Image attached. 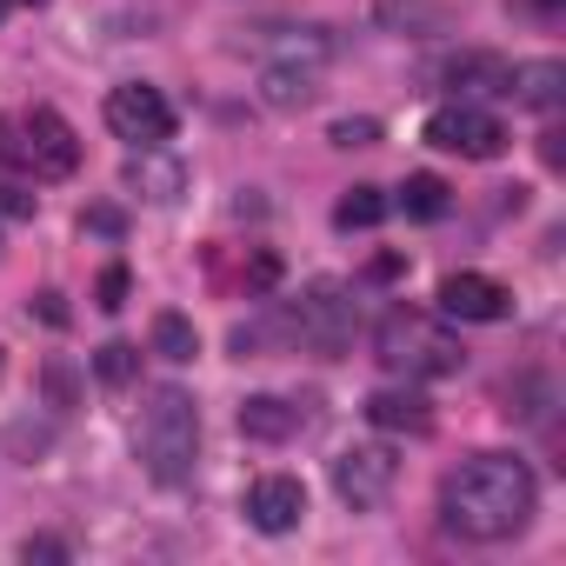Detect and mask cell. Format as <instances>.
Masks as SVG:
<instances>
[{
	"mask_svg": "<svg viewBox=\"0 0 566 566\" xmlns=\"http://www.w3.org/2000/svg\"><path fill=\"white\" fill-rule=\"evenodd\" d=\"M0 213H8V220H28V213H34V193L8 180V187H0Z\"/></svg>",
	"mask_w": 566,
	"mask_h": 566,
	"instance_id": "21",
	"label": "cell"
},
{
	"mask_svg": "<svg viewBox=\"0 0 566 566\" xmlns=\"http://www.w3.org/2000/svg\"><path fill=\"white\" fill-rule=\"evenodd\" d=\"M533 500H539V480L526 460L513 453H480L467 467L447 473L440 486V520L460 533V539H513L526 520H533Z\"/></svg>",
	"mask_w": 566,
	"mask_h": 566,
	"instance_id": "1",
	"label": "cell"
},
{
	"mask_svg": "<svg viewBox=\"0 0 566 566\" xmlns=\"http://www.w3.org/2000/svg\"><path fill=\"white\" fill-rule=\"evenodd\" d=\"M154 154H160V147H140V160H134V167H127V187H140V193H147V200H174V193H180V180H187V174H180V167H174V160H154Z\"/></svg>",
	"mask_w": 566,
	"mask_h": 566,
	"instance_id": "14",
	"label": "cell"
},
{
	"mask_svg": "<svg viewBox=\"0 0 566 566\" xmlns=\"http://www.w3.org/2000/svg\"><path fill=\"white\" fill-rule=\"evenodd\" d=\"M28 8H48V0H28Z\"/></svg>",
	"mask_w": 566,
	"mask_h": 566,
	"instance_id": "25",
	"label": "cell"
},
{
	"mask_svg": "<svg viewBox=\"0 0 566 566\" xmlns=\"http://www.w3.org/2000/svg\"><path fill=\"white\" fill-rule=\"evenodd\" d=\"M94 374H101V387H127V380L140 374V347H127V340H107V347L94 354Z\"/></svg>",
	"mask_w": 566,
	"mask_h": 566,
	"instance_id": "18",
	"label": "cell"
},
{
	"mask_svg": "<svg viewBox=\"0 0 566 566\" xmlns=\"http://www.w3.org/2000/svg\"><path fill=\"white\" fill-rule=\"evenodd\" d=\"M367 420H374L380 433H427V427H433V407H427L413 387H407V394H400V387H380V394L367 400Z\"/></svg>",
	"mask_w": 566,
	"mask_h": 566,
	"instance_id": "13",
	"label": "cell"
},
{
	"mask_svg": "<svg viewBox=\"0 0 566 566\" xmlns=\"http://www.w3.org/2000/svg\"><path fill=\"white\" fill-rule=\"evenodd\" d=\"M87 227H94V233H120V213H114V207H94Z\"/></svg>",
	"mask_w": 566,
	"mask_h": 566,
	"instance_id": "22",
	"label": "cell"
},
{
	"mask_svg": "<svg viewBox=\"0 0 566 566\" xmlns=\"http://www.w3.org/2000/svg\"><path fill=\"white\" fill-rule=\"evenodd\" d=\"M427 147H440V154H460V160H493L500 147H506V127L486 114V107H440V114H427Z\"/></svg>",
	"mask_w": 566,
	"mask_h": 566,
	"instance_id": "8",
	"label": "cell"
},
{
	"mask_svg": "<svg viewBox=\"0 0 566 566\" xmlns=\"http://www.w3.org/2000/svg\"><path fill=\"white\" fill-rule=\"evenodd\" d=\"M506 94H513L520 107H533V114H553V107L566 101V67H559V61H526V67L506 74Z\"/></svg>",
	"mask_w": 566,
	"mask_h": 566,
	"instance_id": "12",
	"label": "cell"
},
{
	"mask_svg": "<svg viewBox=\"0 0 566 566\" xmlns=\"http://www.w3.org/2000/svg\"><path fill=\"white\" fill-rule=\"evenodd\" d=\"M140 460L160 486H180L193 473V453H200V413H193V394L180 387H154L147 407H140Z\"/></svg>",
	"mask_w": 566,
	"mask_h": 566,
	"instance_id": "3",
	"label": "cell"
},
{
	"mask_svg": "<svg viewBox=\"0 0 566 566\" xmlns=\"http://www.w3.org/2000/svg\"><path fill=\"white\" fill-rule=\"evenodd\" d=\"M447 193H453V187H447L440 174H407L400 213H407V220H440V213H447Z\"/></svg>",
	"mask_w": 566,
	"mask_h": 566,
	"instance_id": "15",
	"label": "cell"
},
{
	"mask_svg": "<svg viewBox=\"0 0 566 566\" xmlns=\"http://www.w3.org/2000/svg\"><path fill=\"white\" fill-rule=\"evenodd\" d=\"M8 8H14V0H0V14H8Z\"/></svg>",
	"mask_w": 566,
	"mask_h": 566,
	"instance_id": "24",
	"label": "cell"
},
{
	"mask_svg": "<svg viewBox=\"0 0 566 566\" xmlns=\"http://www.w3.org/2000/svg\"><path fill=\"white\" fill-rule=\"evenodd\" d=\"M380 120H334V147H374Z\"/></svg>",
	"mask_w": 566,
	"mask_h": 566,
	"instance_id": "19",
	"label": "cell"
},
{
	"mask_svg": "<svg viewBox=\"0 0 566 566\" xmlns=\"http://www.w3.org/2000/svg\"><path fill=\"white\" fill-rule=\"evenodd\" d=\"M506 307H513V294L493 273H447L440 280V314L447 321H506Z\"/></svg>",
	"mask_w": 566,
	"mask_h": 566,
	"instance_id": "10",
	"label": "cell"
},
{
	"mask_svg": "<svg viewBox=\"0 0 566 566\" xmlns=\"http://www.w3.org/2000/svg\"><path fill=\"white\" fill-rule=\"evenodd\" d=\"M301 427H307V407L280 400V394H247V400H240V433H247V440L280 447V440H294Z\"/></svg>",
	"mask_w": 566,
	"mask_h": 566,
	"instance_id": "11",
	"label": "cell"
},
{
	"mask_svg": "<svg viewBox=\"0 0 566 566\" xmlns=\"http://www.w3.org/2000/svg\"><path fill=\"white\" fill-rule=\"evenodd\" d=\"M101 307H107V314L127 307V266H107V273H101Z\"/></svg>",
	"mask_w": 566,
	"mask_h": 566,
	"instance_id": "20",
	"label": "cell"
},
{
	"mask_svg": "<svg viewBox=\"0 0 566 566\" xmlns=\"http://www.w3.org/2000/svg\"><path fill=\"white\" fill-rule=\"evenodd\" d=\"M394 480H400V460H394V447H387V440L347 447V453L334 460V493H340V500H347L354 513L380 506V500L394 493Z\"/></svg>",
	"mask_w": 566,
	"mask_h": 566,
	"instance_id": "7",
	"label": "cell"
},
{
	"mask_svg": "<svg viewBox=\"0 0 566 566\" xmlns=\"http://www.w3.org/2000/svg\"><path fill=\"white\" fill-rule=\"evenodd\" d=\"M107 127H114L127 147H167V140H174V107H167L160 87L127 81V87L107 94Z\"/></svg>",
	"mask_w": 566,
	"mask_h": 566,
	"instance_id": "6",
	"label": "cell"
},
{
	"mask_svg": "<svg viewBox=\"0 0 566 566\" xmlns=\"http://www.w3.org/2000/svg\"><path fill=\"white\" fill-rule=\"evenodd\" d=\"M334 220H340V227H380V220H387L380 187H347V193H340V207H334Z\"/></svg>",
	"mask_w": 566,
	"mask_h": 566,
	"instance_id": "17",
	"label": "cell"
},
{
	"mask_svg": "<svg viewBox=\"0 0 566 566\" xmlns=\"http://www.w3.org/2000/svg\"><path fill=\"white\" fill-rule=\"evenodd\" d=\"M287 334H294L301 347H314V354L334 360V354L354 347V334H360V307L347 301L340 280H307L301 301L287 307Z\"/></svg>",
	"mask_w": 566,
	"mask_h": 566,
	"instance_id": "5",
	"label": "cell"
},
{
	"mask_svg": "<svg viewBox=\"0 0 566 566\" xmlns=\"http://www.w3.org/2000/svg\"><path fill=\"white\" fill-rule=\"evenodd\" d=\"M374 354H380L387 374H407V380H440V374H460L467 367V347L433 314H413V307H394L374 327Z\"/></svg>",
	"mask_w": 566,
	"mask_h": 566,
	"instance_id": "2",
	"label": "cell"
},
{
	"mask_svg": "<svg viewBox=\"0 0 566 566\" xmlns=\"http://www.w3.org/2000/svg\"><path fill=\"white\" fill-rule=\"evenodd\" d=\"M61 553H67L61 539H28V559H61Z\"/></svg>",
	"mask_w": 566,
	"mask_h": 566,
	"instance_id": "23",
	"label": "cell"
},
{
	"mask_svg": "<svg viewBox=\"0 0 566 566\" xmlns=\"http://www.w3.org/2000/svg\"><path fill=\"white\" fill-rule=\"evenodd\" d=\"M247 520H253L260 533H294V526L307 520V486H301L294 473L253 480V486H247Z\"/></svg>",
	"mask_w": 566,
	"mask_h": 566,
	"instance_id": "9",
	"label": "cell"
},
{
	"mask_svg": "<svg viewBox=\"0 0 566 566\" xmlns=\"http://www.w3.org/2000/svg\"><path fill=\"white\" fill-rule=\"evenodd\" d=\"M154 354H160V360H193V354H200L193 321H187V314H160V321H154Z\"/></svg>",
	"mask_w": 566,
	"mask_h": 566,
	"instance_id": "16",
	"label": "cell"
},
{
	"mask_svg": "<svg viewBox=\"0 0 566 566\" xmlns=\"http://www.w3.org/2000/svg\"><path fill=\"white\" fill-rule=\"evenodd\" d=\"M0 167H14L28 180H67L81 167V134L54 107H28L0 120Z\"/></svg>",
	"mask_w": 566,
	"mask_h": 566,
	"instance_id": "4",
	"label": "cell"
}]
</instances>
